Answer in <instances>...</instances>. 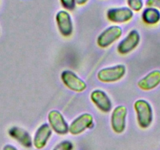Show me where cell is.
Instances as JSON below:
<instances>
[{
  "label": "cell",
  "instance_id": "cell-18",
  "mask_svg": "<svg viewBox=\"0 0 160 150\" xmlns=\"http://www.w3.org/2000/svg\"><path fill=\"white\" fill-rule=\"evenodd\" d=\"M60 2L62 7L67 10H73L76 5V0H60Z\"/></svg>",
  "mask_w": 160,
  "mask_h": 150
},
{
  "label": "cell",
  "instance_id": "cell-16",
  "mask_svg": "<svg viewBox=\"0 0 160 150\" xmlns=\"http://www.w3.org/2000/svg\"><path fill=\"white\" fill-rule=\"evenodd\" d=\"M127 4L133 12H140L144 7L143 0H127Z\"/></svg>",
  "mask_w": 160,
  "mask_h": 150
},
{
  "label": "cell",
  "instance_id": "cell-13",
  "mask_svg": "<svg viewBox=\"0 0 160 150\" xmlns=\"http://www.w3.org/2000/svg\"><path fill=\"white\" fill-rule=\"evenodd\" d=\"M160 85V70H155L145 75L138 82V86L143 91H151Z\"/></svg>",
  "mask_w": 160,
  "mask_h": 150
},
{
  "label": "cell",
  "instance_id": "cell-1",
  "mask_svg": "<svg viewBox=\"0 0 160 150\" xmlns=\"http://www.w3.org/2000/svg\"><path fill=\"white\" fill-rule=\"evenodd\" d=\"M137 120L139 127L142 129H147L153 121V110L151 104L145 99H138L134 102Z\"/></svg>",
  "mask_w": 160,
  "mask_h": 150
},
{
  "label": "cell",
  "instance_id": "cell-9",
  "mask_svg": "<svg viewBox=\"0 0 160 150\" xmlns=\"http://www.w3.org/2000/svg\"><path fill=\"white\" fill-rule=\"evenodd\" d=\"M133 12L129 7H118L109 9L107 11V18L109 21L116 24L127 23L131 21Z\"/></svg>",
  "mask_w": 160,
  "mask_h": 150
},
{
  "label": "cell",
  "instance_id": "cell-14",
  "mask_svg": "<svg viewBox=\"0 0 160 150\" xmlns=\"http://www.w3.org/2000/svg\"><path fill=\"white\" fill-rule=\"evenodd\" d=\"M8 134L12 138L19 142L20 145H22L23 147L29 148L33 145L30 134L23 128L13 126L9 129Z\"/></svg>",
  "mask_w": 160,
  "mask_h": 150
},
{
  "label": "cell",
  "instance_id": "cell-8",
  "mask_svg": "<svg viewBox=\"0 0 160 150\" xmlns=\"http://www.w3.org/2000/svg\"><path fill=\"white\" fill-rule=\"evenodd\" d=\"M141 41V36L137 30H132L128 33L124 39H122L117 47L118 53L122 55L131 53L138 46Z\"/></svg>",
  "mask_w": 160,
  "mask_h": 150
},
{
  "label": "cell",
  "instance_id": "cell-21",
  "mask_svg": "<svg viewBox=\"0 0 160 150\" xmlns=\"http://www.w3.org/2000/svg\"><path fill=\"white\" fill-rule=\"evenodd\" d=\"M89 0H76V4H78V6H83L86 3H87Z\"/></svg>",
  "mask_w": 160,
  "mask_h": 150
},
{
  "label": "cell",
  "instance_id": "cell-12",
  "mask_svg": "<svg viewBox=\"0 0 160 150\" xmlns=\"http://www.w3.org/2000/svg\"><path fill=\"white\" fill-rule=\"evenodd\" d=\"M90 99L94 103L97 108L104 113H108L112 107V102L110 98L102 90L96 89L90 94Z\"/></svg>",
  "mask_w": 160,
  "mask_h": 150
},
{
  "label": "cell",
  "instance_id": "cell-17",
  "mask_svg": "<svg viewBox=\"0 0 160 150\" xmlns=\"http://www.w3.org/2000/svg\"><path fill=\"white\" fill-rule=\"evenodd\" d=\"M74 145L70 141H63L56 145L53 150H73Z\"/></svg>",
  "mask_w": 160,
  "mask_h": 150
},
{
  "label": "cell",
  "instance_id": "cell-19",
  "mask_svg": "<svg viewBox=\"0 0 160 150\" xmlns=\"http://www.w3.org/2000/svg\"><path fill=\"white\" fill-rule=\"evenodd\" d=\"M146 7H153L160 11V0H146Z\"/></svg>",
  "mask_w": 160,
  "mask_h": 150
},
{
  "label": "cell",
  "instance_id": "cell-5",
  "mask_svg": "<svg viewBox=\"0 0 160 150\" xmlns=\"http://www.w3.org/2000/svg\"><path fill=\"white\" fill-rule=\"evenodd\" d=\"M48 121L52 131H55L58 134L64 135L69 132V125L62 114L58 110H53L49 113Z\"/></svg>",
  "mask_w": 160,
  "mask_h": 150
},
{
  "label": "cell",
  "instance_id": "cell-6",
  "mask_svg": "<svg viewBox=\"0 0 160 150\" xmlns=\"http://www.w3.org/2000/svg\"><path fill=\"white\" fill-rule=\"evenodd\" d=\"M63 83L68 88L75 92H82L87 89V84L78 75L71 70H64L61 74Z\"/></svg>",
  "mask_w": 160,
  "mask_h": 150
},
{
  "label": "cell",
  "instance_id": "cell-3",
  "mask_svg": "<svg viewBox=\"0 0 160 150\" xmlns=\"http://www.w3.org/2000/svg\"><path fill=\"white\" fill-rule=\"evenodd\" d=\"M122 35V29L119 26H111L98 37L97 44L101 48H108L115 41L118 40Z\"/></svg>",
  "mask_w": 160,
  "mask_h": 150
},
{
  "label": "cell",
  "instance_id": "cell-4",
  "mask_svg": "<svg viewBox=\"0 0 160 150\" xmlns=\"http://www.w3.org/2000/svg\"><path fill=\"white\" fill-rule=\"evenodd\" d=\"M127 108L125 105H118L112 111L111 117V126L116 134H122L126 130V120L127 116Z\"/></svg>",
  "mask_w": 160,
  "mask_h": 150
},
{
  "label": "cell",
  "instance_id": "cell-15",
  "mask_svg": "<svg viewBox=\"0 0 160 150\" xmlns=\"http://www.w3.org/2000/svg\"><path fill=\"white\" fill-rule=\"evenodd\" d=\"M141 18L148 25H156L160 22V11L153 7H146L143 10Z\"/></svg>",
  "mask_w": 160,
  "mask_h": 150
},
{
  "label": "cell",
  "instance_id": "cell-11",
  "mask_svg": "<svg viewBox=\"0 0 160 150\" xmlns=\"http://www.w3.org/2000/svg\"><path fill=\"white\" fill-rule=\"evenodd\" d=\"M52 129L47 124L40 125L35 132L34 138L32 140L33 145L37 149H42L45 148L47 142L52 135Z\"/></svg>",
  "mask_w": 160,
  "mask_h": 150
},
{
  "label": "cell",
  "instance_id": "cell-2",
  "mask_svg": "<svg viewBox=\"0 0 160 150\" xmlns=\"http://www.w3.org/2000/svg\"><path fill=\"white\" fill-rule=\"evenodd\" d=\"M127 69L122 64L101 69L98 73V79L103 83H113L121 80L125 76Z\"/></svg>",
  "mask_w": 160,
  "mask_h": 150
},
{
  "label": "cell",
  "instance_id": "cell-10",
  "mask_svg": "<svg viewBox=\"0 0 160 150\" xmlns=\"http://www.w3.org/2000/svg\"><path fill=\"white\" fill-rule=\"evenodd\" d=\"M56 22L61 35L69 37L73 32V23L70 14L65 10H60L56 14Z\"/></svg>",
  "mask_w": 160,
  "mask_h": 150
},
{
  "label": "cell",
  "instance_id": "cell-20",
  "mask_svg": "<svg viewBox=\"0 0 160 150\" xmlns=\"http://www.w3.org/2000/svg\"><path fill=\"white\" fill-rule=\"evenodd\" d=\"M2 150H18V148H17L16 147L13 146V145H4V147L2 148Z\"/></svg>",
  "mask_w": 160,
  "mask_h": 150
},
{
  "label": "cell",
  "instance_id": "cell-7",
  "mask_svg": "<svg viewBox=\"0 0 160 150\" xmlns=\"http://www.w3.org/2000/svg\"><path fill=\"white\" fill-rule=\"evenodd\" d=\"M93 125V117L90 114H83L78 116L69 125V133L72 135H78Z\"/></svg>",
  "mask_w": 160,
  "mask_h": 150
}]
</instances>
